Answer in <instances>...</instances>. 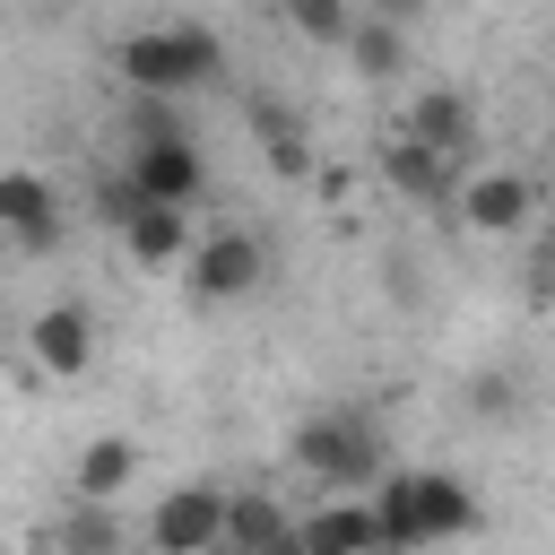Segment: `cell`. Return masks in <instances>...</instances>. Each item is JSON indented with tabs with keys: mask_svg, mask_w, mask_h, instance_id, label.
I'll return each instance as SVG.
<instances>
[{
	"mask_svg": "<svg viewBox=\"0 0 555 555\" xmlns=\"http://www.w3.org/2000/svg\"><path fill=\"white\" fill-rule=\"evenodd\" d=\"M295 538V512L269 494V486H234L225 494V555H269Z\"/></svg>",
	"mask_w": 555,
	"mask_h": 555,
	"instance_id": "16",
	"label": "cell"
},
{
	"mask_svg": "<svg viewBox=\"0 0 555 555\" xmlns=\"http://www.w3.org/2000/svg\"><path fill=\"white\" fill-rule=\"evenodd\" d=\"M347 69L356 78H373V87H390L399 69H408V26H390V17H373V9H356V26H347Z\"/></svg>",
	"mask_w": 555,
	"mask_h": 555,
	"instance_id": "17",
	"label": "cell"
},
{
	"mask_svg": "<svg viewBox=\"0 0 555 555\" xmlns=\"http://www.w3.org/2000/svg\"><path fill=\"white\" fill-rule=\"evenodd\" d=\"M217 555H225V546H217Z\"/></svg>",
	"mask_w": 555,
	"mask_h": 555,
	"instance_id": "23",
	"label": "cell"
},
{
	"mask_svg": "<svg viewBox=\"0 0 555 555\" xmlns=\"http://www.w3.org/2000/svg\"><path fill=\"white\" fill-rule=\"evenodd\" d=\"M104 217H113L121 251H130V260H147V269H165V260H182V251H191V208L130 199V182H104Z\"/></svg>",
	"mask_w": 555,
	"mask_h": 555,
	"instance_id": "7",
	"label": "cell"
},
{
	"mask_svg": "<svg viewBox=\"0 0 555 555\" xmlns=\"http://www.w3.org/2000/svg\"><path fill=\"white\" fill-rule=\"evenodd\" d=\"M0 234H9L17 251H52V243L69 234V199H61L43 173L9 165V173H0Z\"/></svg>",
	"mask_w": 555,
	"mask_h": 555,
	"instance_id": "9",
	"label": "cell"
},
{
	"mask_svg": "<svg viewBox=\"0 0 555 555\" xmlns=\"http://www.w3.org/2000/svg\"><path fill=\"white\" fill-rule=\"evenodd\" d=\"M555 304V217L538 225V251H529V312Z\"/></svg>",
	"mask_w": 555,
	"mask_h": 555,
	"instance_id": "21",
	"label": "cell"
},
{
	"mask_svg": "<svg viewBox=\"0 0 555 555\" xmlns=\"http://www.w3.org/2000/svg\"><path fill=\"white\" fill-rule=\"evenodd\" d=\"M225 494H234V486H217V477L165 486V494L147 503V520H139V546H147V555H217V546H225Z\"/></svg>",
	"mask_w": 555,
	"mask_h": 555,
	"instance_id": "4",
	"label": "cell"
},
{
	"mask_svg": "<svg viewBox=\"0 0 555 555\" xmlns=\"http://www.w3.org/2000/svg\"><path fill=\"white\" fill-rule=\"evenodd\" d=\"M130 486H139V442L130 434H95L69 460V503H121Z\"/></svg>",
	"mask_w": 555,
	"mask_h": 555,
	"instance_id": "14",
	"label": "cell"
},
{
	"mask_svg": "<svg viewBox=\"0 0 555 555\" xmlns=\"http://www.w3.org/2000/svg\"><path fill=\"white\" fill-rule=\"evenodd\" d=\"M382 182H390L408 208H442V199H451V156H434V147H416L408 130H390V139H382Z\"/></svg>",
	"mask_w": 555,
	"mask_h": 555,
	"instance_id": "15",
	"label": "cell"
},
{
	"mask_svg": "<svg viewBox=\"0 0 555 555\" xmlns=\"http://www.w3.org/2000/svg\"><path fill=\"white\" fill-rule=\"evenodd\" d=\"M182 269H191V278H182L191 304H243V295L269 286V243H260L251 225H208V234H191Z\"/></svg>",
	"mask_w": 555,
	"mask_h": 555,
	"instance_id": "5",
	"label": "cell"
},
{
	"mask_svg": "<svg viewBox=\"0 0 555 555\" xmlns=\"http://www.w3.org/2000/svg\"><path fill=\"white\" fill-rule=\"evenodd\" d=\"M278 17H286L304 43H347V26H356V0H278Z\"/></svg>",
	"mask_w": 555,
	"mask_h": 555,
	"instance_id": "20",
	"label": "cell"
},
{
	"mask_svg": "<svg viewBox=\"0 0 555 555\" xmlns=\"http://www.w3.org/2000/svg\"><path fill=\"white\" fill-rule=\"evenodd\" d=\"M364 9H373V17H390V26H416V17H425V0H364Z\"/></svg>",
	"mask_w": 555,
	"mask_h": 555,
	"instance_id": "22",
	"label": "cell"
},
{
	"mask_svg": "<svg viewBox=\"0 0 555 555\" xmlns=\"http://www.w3.org/2000/svg\"><path fill=\"white\" fill-rule=\"evenodd\" d=\"M251 139H260V165H269L278 182H312V173H321V156H312V130H304V113H295V104H278V95H251Z\"/></svg>",
	"mask_w": 555,
	"mask_h": 555,
	"instance_id": "12",
	"label": "cell"
},
{
	"mask_svg": "<svg viewBox=\"0 0 555 555\" xmlns=\"http://www.w3.org/2000/svg\"><path fill=\"white\" fill-rule=\"evenodd\" d=\"M364 503H373L382 555H416V546L468 538V529L486 520L477 486H468V477H451V468H399V477H382V486H373Z\"/></svg>",
	"mask_w": 555,
	"mask_h": 555,
	"instance_id": "1",
	"label": "cell"
},
{
	"mask_svg": "<svg viewBox=\"0 0 555 555\" xmlns=\"http://www.w3.org/2000/svg\"><path fill=\"white\" fill-rule=\"evenodd\" d=\"M121 546H130L121 503H61V520H52V555H121Z\"/></svg>",
	"mask_w": 555,
	"mask_h": 555,
	"instance_id": "18",
	"label": "cell"
},
{
	"mask_svg": "<svg viewBox=\"0 0 555 555\" xmlns=\"http://www.w3.org/2000/svg\"><path fill=\"white\" fill-rule=\"evenodd\" d=\"M225 78V43L208 35V26H139V35H121V87L130 95H191V87H217Z\"/></svg>",
	"mask_w": 555,
	"mask_h": 555,
	"instance_id": "3",
	"label": "cell"
},
{
	"mask_svg": "<svg viewBox=\"0 0 555 555\" xmlns=\"http://www.w3.org/2000/svg\"><path fill=\"white\" fill-rule=\"evenodd\" d=\"M451 208H460V225H468V234H520V225L538 217V191H529V173L494 165V173L451 182Z\"/></svg>",
	"mask_w": 555,
	"mask_h": 555,
	"instance_id": "10",
	"label": "cell"
},
{
	"mask_svg": "<svg viewBox=\"0 0 555 555\" xmlns=\"http://www.w3.org/2000/svg\"><path fill=\"white\" fill-rule=\"evenodd\" d=\"M468 408H477L486 425H520V408H529V399H520V373H512V364L468 373Z\"/></svg>",
	"mask_w": 555,
	"mask_h": 555,
	"instance_id": "19",
	"label": "cell"
},
{
	"mask_svg": "<svg viewBox=\"0 0 555 555\" xmlns=\"http://www.w3.org/2000/svg\"><path fill=\"white\" fill-rule=\"evenodd\" d=\"M295 468L330 494H373L390 477V442H382L373 408H312L295 425Z\"/></svg>",
	"mask_w": 555,
	"mask_h": 555,
	"instance_id": "2",
	"label": "cell"
},
{
	"mask_svg": "<svg viewBox=\"0 0 555 555\" xmlns=\"http://www.w3.org/2000/svg\"><path fill=\"white\" fill-rule=\"evenodd\" d=\"M304 555H382V529H373V503L364 494H330L295 520Z\"/></svg>",
	"mask_w": 555,
	"mask_h": 555,
	"instance_id": "13",
	"label": "cell"
},
{
	"mask_svg": "<svg viewBox=\"0 0 555 555\" xmlns=\"http://www.w3.org/2000/svg\"><path fill=\"white\" fill-rule=\"evenodd\" d=\"M399 130H408L416 147H434V156H468V147H477V104H468L460 87H416V104L399 113Z\"/></svg>",
	"mask_w": 555,
	"mask_h": 555,
	"instance_id": "11",
	"label": "cell"
},
{
	"mask_svg": "<svg viewBox=\"0 0 555 555\" xmlns=\"http://www.w3.org/2000/svg\"><path fill=\"white\" fill-rule=\"evenodd\" d=\"M26 356H35V373H52V382H78V373L95 364V312H87L78 295L43 304V312L26 321Z\"/></svg>",
	"mask_w": 555,
	"mask_h": 555,
	"instance_id": "8",
	"label": "cell"
},
{
	"mask_svg": "<svg viewBox=\"0 0 555 555\" xmlns=\"http://www.w3.org/2000/svg\"><path fill=\"white\" fill-rule=\"evenodd\" d=\"M121 182H130V199L191 208V199L208 191V156L191 147V130H182V139H130V165H121Z\"/></svg>",
	"mask_w": 555,
	"mask_h": 555,
	"instance_id": "6",
	"label": "cell"
}]
</instances>
